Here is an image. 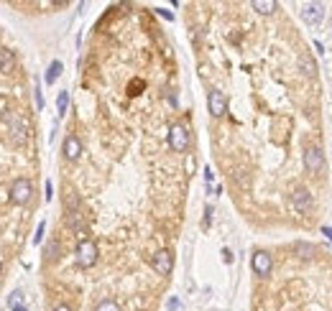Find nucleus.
<instances>
[{
  "label": "nucleus",
  "instance_id": "obj_1",
  "mask_svg": "<svg viewBox=\"0 0 332 311\" xmlns=\"http://www.w3.org/2000/svg\"><path fill=\"white\" fill-rule=\"evenodd\" d=\"M5 123H8V135L15 146H23L28 141V120L21 115V112H8L5 115Z\"/></svg>",
  "mask_w": 332,
  "mask_h": 311
},
{
  "label": "nucleus",
  "instance_id": "obj_2",
  "mask_svg": "<svg viewBox=\"0 0 332 311\" xmlns=\"http://www.w3.org/2000/svg\"><path fill=\"white\" fill-rule=\"evenodd\" d=\"M97 245L92 242V240H79V245H77V265L79 268H92L95 263H97Z\"/></svg>",
  "mask_w": 332,
  "mask_h": 311
},
{
  "label": "nucleus",
  "instance_id": "obj_3",
  "mask_svg": "<svg viewBox=\"0 0 332 311\" xmlns=\"http://www.w3.org/2000/svg\"><path fill=\"white\" fill-rule=\"evenodd\" d=\"M31 194H33V184L28 179H15L13 181V186H10V202L13 204H18V207L28 204L31 202Z\"/></svg>",
  "mask_w": 332,
  "mask_h": 311
},
{
  "label": "nucleus",
  "instance_id": "obj_4",
  "mask_svg": "<svg viewBox=\"0 0 332 311\" xmlns=\"http://www.w3.org/2000/svg\"><path fill=\"white\" fill-rule=\"evenodd\" d=\"M169 146L177 151V153H184L189 148V130L184 125H171L169 128Z\"/></svg>",
  "mask_w": 332,
  "mask_h": 311
},
{
  "label": "nucleus",
  "instance_id": "obj_5",
  "mask_svg": "<svg viewBox=\"0 0 332 311\" xmlns=\"http://www.w3.org/2000/svg\"><path fill=\"white\" fill-rule=\"evenodd\" d=\"M151 265H153V270H156L159 276H169V273L174 270V255H171L169 250H159V252L151 258Z\"/></svg>",
  "mask_w": 332,
  "mask_h": 311
},
{
  "label": "nucleus",
  "instance_id": "obj_6",
  "mask_svg": "<svg viewBox=\"0 0 332 311\" xmlns=\"http://www.w3.org/2000/svg\"><path fill=\"white\" fill-rule=\"evenodd\" d=\"M251 265H253V273H256V276L266 278V276L271 273V268H273V258H271L266 250H256L253 258H251Z\"/></svg>",
  "mask_w": 332,
  "mask_h": 311
},
{
  "label": "nucleus",
  "instance_id": "obj_7",
  "mask_svg": "<svg viewBox=\"0 0 332 311\" xmlns=\"http://www.w3.org/2000/svg\"><path fill=\"white\" fill-rule=\"evenodd\" d=\"M207 107H209V115H212V118H222L225 110H228L225 94H222L220 89H212V92L207 94Z\"/></svg>",
  "mask_w": 332,
  "mask_h": 311
},
{
  "label": "nucleus",
  "instance_id": "obj_8",
  "mask_svg": "<svg viewBox=\"0 0 332 311\" xmlns=\"http://www.w3.org/2000/svg\"><path fill=\"white\" fill-rule=\"evenodd\" d=\"M304 168L309 173H320L325 168V153L320 148H307L304 151Z\"/></svg>",
  "mask_w": 332,
  "mask_h": 311
},
{
  "label": "nucleus",
  "instance_id": "obj_9",
  "mask_svg": "<svg viewBox=\"0 0 332 311\" xmlns=\"http://www.w3.org/2000/svg\"><path fill=\"white\" fill-rule=\"evenodd\" d=\"M291 204H294L296 212H309L312 209V194L304 186H296L294 194H291Z\"/></svg>",
  "mask_w": 332,
  "mask_h": 311
},
{
  "label": "nucleus",
  "instance_id": "obj_10",
  "mask_svg": "<svg viewBox=\"0 0 332 311\" xmlns=\"http://www.w3.org/2000/svg\"><path fill=\"white\" fill-rule=\"evenodd\" d=\"M325 15V5L322 3H304L302 5V18L304 23H317Z\"/></svg>",
  "mask_w": 332,
  "mask_h": 311
},
{
  "label": "nucleus",
  "instance_id": "obj_11",
  "mask_svg": "<svg viewBox=\"0 0 332 311\" xmlns=\"http://www.w3.org/2000/svg\"><path fill=\"white\" fill-rule=\"evenodd\" d=\"M62 151H64V156L69 161H77V158L82 156V143H79V138H77V135H66Z\"/></svg>",
  "mask_w": 332,
  "mask_h": 311
},
{
  "label": "nucleus",
  "instance_id": "obj_12",
  "mask_svg": "<svg viewBox=\"0 0 332 311\" xmlns=\"http://www.w3.org/2000/svg\"><path fill=\"white\" fill-rule=\"evenodd\" d=\"M13 64H15V56H13V51L3 49V51H0V74H10Z\"/></svg>",
  "mask_w": 332,
  "mask_h": 311
},
{
  "label": "nucleus",
  "instance_id": "obj_13",
  "mask_svg": "<svg viewBox=\"0 0 332 311\" xmlns=\"http://www.w3.org/2000/svg\"><path fill=\"white\" fill-rule=\"evenodd\" d=\"M62 69H64V64L57 59V62H51L49 64V69H46V74H44V82L46 84H54L57 79H59V74H62Z\"/></svg>",
  "mask_w": 332,
  "mask_h": 311
},
{
  "label": "nucleus",
  "instance_id": "obj_14",
  "mask_svg": "<svg viewBox=\"0 0 332 311\" xmlns=\"http://www.w3.org/2000/svg\"><path fill=\"white\" fill-rule=\"evenodd\" d=\"M251 8H253V10H258L261 15H271V13L276 10V3H273V0H253V3H251Z\"/></svg>",
  "mask_w": 332,
  "mask_h": 311
},
{
  "label": "nucleus",
  "instance_id": "obj_15",
  "mask_svg": "<svg viewBox=\"0 0 332 311\" xmlns=\"http://www.w3.org/2000/svg\"><path fill=\"white\" fill-rule=\"evenodd\" d=\"M23 299H26V296H23V291H21V288H15V291L8 296V306H10V309H15V306H23Z\"/></svg>",
  "mask_w": 332,
  "mask_h": 311
},
{
  "label": "nucleus",
  "instance_id": "obj_16",
  "mask_svg": "<svg viewBox=\"0 0 332 311\" xmlns=\"http://www.w3.org/2000/svg\"><path fill=\"white\" fill-rule=\"evenodd\" d=\"M66 107H69V94H66V92H59V97H57V110H59V115H64Z\"/></svg>",
  "mask_w": 332,
  "mask_h": 311
},
{
  "label": "nucleus",
  "instance_id": "obj_17",
  "mask_svg": "<svg viewBox=\"0 0 332 311\" xmlns=\"http://www.w3.org/2000/svg\"><path fill=\"white\" fill-rule=\"evenodd\" d=\"M95 311H120V306H118L113 299H105V301H100V304H97V309Z\"/></svg>",
  "mask_w": 332,
  "mask_h": 311
},
{
  "label": "nucleus",
  "instance_id": "obj_18",
  "mask_svg": "<svg viewBox=\"0 0 332 311\" xmlns=\"http://www.w3.org/2000/svg\"><path fill=\"white\" fill-rule=\"evenodd\" d=\"M302 69H307V74L312 77V74H317V67H314V62L309 59V56H304L302 59Z\"/></svg>",
  "mask_w": 332,
  "mask_h": 311
},
{
  "label": "nucleus",
  "instance_id": "obj_19",
  "mask_svg": "<svg viewBox=\"0 0 332 311\" xmlns=\"http://www.w3.org/2000/svg\"><path fill=\"white\" fill-rule=\"evenodd\" d=\"M46 258H59V242L57 240H51L46 245Z\"/></svg>",
  "mask_w": 332,
  "mask_h": 311
},
{
  "label": "nucleus",
  "instance_id": "obj_20",
  "mask_svg": "<svg viewBox=\"0 0 332 311\" xmlns=\"http://www.w3.org/2000/svg\"><path fill=\"white\" fill-rule=\"evenodd\" d=\"M44 230H46V222H41V225H39V230H36V235H33V242H36V245L44 240Z\"/></svg>",
  "mask_w": 332,
  "mask_h": 311
},
{
  "label": "nucleus",
  "instance_id": "obj_21",
  "mask_svg": "<svg viewBox=\"0 0 332 311\" xmlns=\"http://www.w3.org/2000/svg\"><path fill=\"white\" fill-rule=\"evenodd\" d=\"M33 92H36V107H39V110H41V107H44V97H41V89H39V87H36V89H33Z\"/></svg>",
  "mask_w": 332,
  "mask_h": 311
},
{
  "label": "nucleus",
  "instance_id": "obj_22",
  "mask_svg": "<svg viewBox=\"0 0 332 311\" xmlns=\"http://www.w3.org/2000/svg\"><path fill=\"white\" fill-rule=\"evenodd\" d=\"M156 13H159V15H164L166 21H171V18H174V15H171L169 10H164V8H156Z\"/></svg>",
  "mask_w": 332,
  "mask_h": 311
},
{
  "label": "nucleus",
  "instance_id": "obj_23",
  "mask_svg": "<svg viewBox=\"0 0 332 311\" xmlns=\"http://www.w3.org/2000/svg\"><path fill=\"white\" fill-rule=\"evenodd\" d=\"M296 250H299V252H312L314 247H312V245H302V242H299V245H296Z\"/></svg>",
  "mask_w": 332,
  "mask_h": 311
},
{
  "label": "nucleus",
  "instance_id": "obj_24",
  "mask_svg": "<svg viewBox=\"0 0 332 311\" xmlns=\"http://www.w3.org/2000/svg\"><path fill=\"white\" fill-rule=\"evenodd\" d=\"M51 194H54V186H51V181H46V199L51 202Z\"/></svg>",
  "mask_w": 332,
  "mask_h": 311
},
{
  "label": "nucleus",
  "instance_id": "obj_25",
  "mask_svg": "<svg viewBox=\"0 0 332 311\" xmlns=\"http://www.w3.org/2000/svg\"><path fill=\"white\" fill-rule=\"evenodd\" d=\"M322 235H327V240L332 242V227L330 225H325V227H322Z\"/></svg>",
  "mask_w": 332,
  "mask_h": 311
},
{
  "label": "nucleus",
  "instance_id": "obj_26",
  "mask_svg": "<svg viewBox=\"0 0 332 311\" xmlns=\"http://www.w3.org/2000/svg\"><path fill=\"white\" fill-rule=\"evenodd\" d=\"M169 309L177 311V309H179V301H177V299H171V301H169Z\"/></svg>",
  "mask_w": 332,
  "mask_h": 311
},
{
  "label": "nucleus",
  "instance_id": "obj_27",
  "mask_svg": "<svg viewBox=\"0 0 332 311\" xmlns=\"http://www.w3.org/2000/svg\"><path fill=\"white\" fill-rule=\"evenodd\" d=\"M54 311H72V309H69L66 304H59V306H57V309H54Z\"/></svg>",
  "mask_w": 332,
  "mask_h": 311
},
{
  "label": "nucleus",
  "instance_id": "obj_28",
  "mask_svg": "<svg viewBox=\"0 0 332 311\" xmlns=\"http://www.w3.org/2000/svg\"><path fill=\"white\" fill-rule=\"evenodd\" d=\"M10 311H28L26 306H15V309H10Z\"/></svg>",
  "mask_w": 332,
  "mask_h": 311
},
{
  "label": "nucleus",
  "instance_id": "obj_29",
  "mask_svg": "<svg viewBox=\"0 0 332 311\" xmlns=\"http://www.w3.org/2000/svg\"><path fill=\"white\" fill-rule=\"evenodd\" d=\"M0 270H3V263H0Z\"/></svg>",
  "mask_w": 332,
  "mask_h": 311
}]
</instances>
